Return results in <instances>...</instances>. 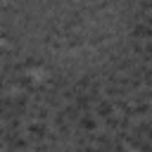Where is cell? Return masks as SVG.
Instances as JSON below:
<instances>
[{
    "label": "cell",
    "instance_id": "8",
    "mask_svg": "<svg viewBox=\"0 0 152 152\" xmlns=\"http://www.w3.org/2000/svg\"><path fill=\"white\" fill-rule=\"evenodd\" d=\"M102 124H104V131H109V133H114V131L121 128V121H119V114H116V112L109 114L107 119H102Z\"/></svg>",
    "mask_w": 152,
    "mask_h": 152
},
{
    "label": "cell",
    "instance_id": "2",
    "mask_svg": "<svg viewBox=\"0 0 152 152\" xmlns=\"http://www.w3.org/2000/svg\"><path fill=\"white\" fill-rule=\"evenodd\" d=\"M10 83H12V88H17V90L31 93V88L36 86V78H33L28 71H19V74H10Z\"/></svg>",
    "mask_w": 152,
    "mask_h": 152
},
{
    "label": "cell",
    "instance_id": "4",
    "mask_svg": "<svg viewBox=\"0 0 152 152\" xmlns=\"http://www.w3.org/2000/svg\"><path fill=\"white\" fill-rule=\"evenodd\" d=\"M12 109H17V112H28V109H31V95L24 93V90H17V93L12 95Z\"/></svg>",
    "mask_w": 152,
    "mask_h": 152
},
{
    "label": "cell",
    "instance_id": "10",
    "mask_svg": "<svg viewBox=\"0 0 152 152\" xmlns=\"http://www.w3.org/2000/svg\"><path fill=\"white\" fill-rule=\"evenodd\" d=\"M138 152H152V142L150 140H142L140 147H138Z\"/></svg>",
    "mask_w": 152,
    "mask_h": 152
},
{
    "label": "cell",
    "instance_id": "12",
    "mask_svg": "<svg viewBox=\"0 0 152 152\" xmlns=\"http://www.w3.org/2000/svg\"><path fill=\"white\" fill-rule=\"evenodd\" d=\"M5 133H7V128H5V124L0 121V138H5Z\"/></svg>",
    "mask_w": 152,
    "mask_h": 152
},
{
    "label": "cell",
    "instance_id": "6",
    "mask_svg": "<svg viewBox=\"0 0 152 152\" xmlns=\"http://www.w3.org/2000/svg\"><path fill=\"white\" fill-rule=\"evenodd\" d=\"M133 116H135V119H145V116H152V104H150V100H142V102H133Z\"/></svg>",
    "mask_w": 152,
    "mask_h": 152
},
{
    "label": "cell",
    "instance_id": "9",
    "mask_svg": "<svg viewBox=\"0 0 152 152\" xmlns=\"http://www.w3.org/2000/svg\"><path fill=\"white\" fill-rule=\"evenodd\" d=\"M142 86H147V88L152 90V69H147V66H145V71H142Z\"/></svg>",
    "mask_w": 152,
    "mask_h": 152
},
{
    "label": "cell",
    "instance_id": "15",
    "mask_svg": "<svg viewBox=\"0 0 152 152\" xmlns=\"http://www.w3.org/2000/svg\"><path fill=\"white\" fill-rule=\"evenodd\" d=\"M0 152H5V150H0Z\"/></svg>",
    "mask_w": 152,
    "mask_h": 152
},
{
    "label": "cell",
    "instance_id": "7",
    "mask_svg": "<svg viewBox=\"0 0 152 152\" xmlns=\"http://www.w3.org/2000/svg\"><path fill=\"white\" fill-rule=\"evenodd\" d=\"M62 112H64V116H66V121H71V124H76V121H78V116H81V112H78V107H76L74 102H69V104H64V107H62Z\"/></svg>",
    "mask_w": 152,
    "mask_h": 152
},
{
    "label": "cell",
    "instance_id": "1",
    "mask_svg": "<svg viewBox=\"0 0 152 152\" xmlns=\"http://www.w3.org/2000/svg\"><path fill=\"white\" fill-rule=\"evenodd\" d=\"M24 128H26V138H28L31 145L33 142H40V140H48V133H50L48 121H28Z\"/></svg>",
    "mask_w": 152,
    "mask_h": 152
},
{
    "label": "cell",
    "instance_id": "13",
    "mask_svg": "<svg viewBox=\"0 0 152 152\" xmlns=\"http://www.w3.org/2000/svg\"><path fill=\"white\" fill-rule=\"evenodd\" d=\"M0 150H5V142H2V138H0Z\"/></svg>",
    "mask_w": 152,
    "mask_h": 152
},
{
    "label": "cell",
    "instance_id": "3",
    "mask_svg": "<svg viewBox=\"0 0 152 152\" xmlns=\"http://www.w3.org/2000/svg\"><path fill=\"white\" fill-rule=\"evenodd\" d=\"M97 126H100V119L93 114V109H90V112H81V116H78V121H76V131L95 133V131H97Z\"/></svg>",
    "mask_w": 152,
    "mask_h": 152
},
{
    "label": "cell",
    "instance_id": "14",
    "mask_svg": "<svg viewBox=\"0 0 152 152\" xmlns=\"http://www.w3.org/2000/svg\"><path fill=\"white\" fill-rule=\"evenodd\" d=\"M150 102H152V90H150Z\"/></svg>",
    "mask_w": 152,
    "mask_h": 152
},
{
    "label": "cell",
    "instance_id": "11",
    "mask_svg": "<svg viewBox=\"0 0 152 152\" xmlns=\"http://www.w3.org/2000/svg\"><path fill=\"white\" fill-rule=\"evenodd\" d=\"M109 152H128V147H126V145H124V142H114V145H112V150H109Z\"/></svg>",
    "mask_w": 152,
    "mask_h": 152
},
{
    "label": "cell",
    "instance_id": "5",
    "mask_svg": "<svg viewBox=\"0 0 152 152\" xmlns=\"http://www.w3.org/2000/svg\"><path fill=\"white\" fill-rule=\"evenodd\" d=\"M114 112H116V109H114V104H112V100H109V97H107V100H97V102L93 104V114H95L100 121H102V119H107V116H109V114H114Z\"/></svg>",
    "mask_w": 152,
    "mask_h": 152
}]
</instances>
